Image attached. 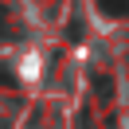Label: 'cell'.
<instances>
[{"mask_svg":"<svg viewBox=\"0 0 129 129\" xmlns=\"http://www.w3.org/2000/svg\"><path fill=\"white\" fill-rule=\"evenodd\" d=\"M98 12L121 20V16H129V0H98Z\"/></svg>","mask_w":129,"mask_h":129,"instance_id":"6da1fadb","label":"cell"},{"mask_svg":"<svg viewBox=\"0 0 129 129\" xmlns=\"http://www.w3.org/2000/svg\"><path fill=\"white\" fill-rule=\"evenodd\" d=\"M94 94L102 98V102L113 98V78H110V74H94Z\"/></svg>","mask_w":129,"mask_h":129,"instance_id":"7a4b0ae2","label":"cell"}]
</instances>
